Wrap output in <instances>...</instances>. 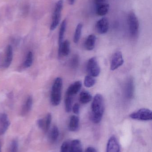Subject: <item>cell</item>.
I'll list each match as a JSON object with an SVG mask.
<instances>
[{"mask_svg": "<svg viewBox=\"0 0 152 152\" xmlns=\"http://www.w3.org/2000/svg\"><path fill=\"white\" fill-rule=\"evenodd\" d=\"M18 149V141L14 140L12 142L10 147V152H17Z\"/></svg>", "mask_w": 152, "mask_h": 152, "instance_id": "30", "label": "cell"}, {"mask_svg": "<svg viewBox=\"0 0 152 152\" xmlns=\"http://www.w3.org/2000/svg\"><path fill=\"white\" fill-rule=\"evenodd\" d=\"M68 152H83L82 145L80 141L76 139L71 141L69 151Z\"/></svg>", "mask_w": 152, "mask_h": 152, "instance_id": "19", "label": "cell"}, {"mask_svg": "<svg viewBox=\"0 0 152 152\" xmlns=\"http://www.w3.org/2000/svg\"><path fill=\"white\" fill-rule=\"evenodd\" d=\"M59 129L56 126L53 127L49 134V139L52 142H56L59 137Z\"/></svg>", "mask_w": 152, "mask_h": 152, "instance_id": "23", "label": "cell"}, {"mask_svg": "<svg viewBox=\"0 0 152 152\" xmlns=\"http://www.w3.org/2000/svg\"><path fill=\"white\" fill-rule=\"evenodd\" d=\"M134 93V80L130 77L128 80L125 86V95L128 99L133 98Z\"/></svg>", "mask_w": 152, "mask_h": 152, "instance_id": "10", "label": "cell"}, {"mask_svg": "<svg viewBox=\"0 0 152 152\" xmlns=\"http://www.w3.org/2000/svg\"><path fill=\"white\" fill-rule=\"evenodd\" d=\"M109 4L108 2L95 6L96 13L98 16H104L106 15L109 12Z\"/></svg>", "mask_w": 152, "mask_h": 152, "instance_id": "18", "label": "cell"}, {"mask_svg": "<svg viewBox=\"0 0 152 152\" xmlns=\"http://www.w3.org/2000/svg\"><path fill=\"white\" fill-rule=\"evenodd\" d=\"M34 59V55L31 51H29L27 54L26 59L23 63V67L25 68H28L32 66Z\"/></svg>", "mask_w": 152, "mask_h": 152, "instance_id": "25", "label": "cell"}, {"mask_svg": "<svg viewBox=\"0 0 152 152\" xmlns=\"http://www.w3.org/2000/svg\"><path fill=\"white\" fill-rule=\"evenodd\" d=\"M13 59V50L10 45H8L6 47L5 52V59L4 61L3 66L4 68H8L10 66Z\"/></svg>", "mask_w": 152, "mask_h": 152, "instance_id": "13", "label": "cell"}, {"mask_svg": "<svg viewBox=\"0 0 152 152\" xmlns=\"http://www.w3.org/2000/svg\"><path fill=\"white\" fill-rule=\"evenodd\" d=\"M73 113L76 114H79L80 112V105L79 104L76 103L72 107Z\"/></svg>", "mask_w": 152, "mask_h": 152, "instance_id": "31", "label": "cell"}, {"mask_svg": "<svg viewBox=\"0 0 152 152\" xmlns=\"http://www.w3.org/2000/svg\"><path fill=\"white\" fill-rule=\"evenodd\" d=\"M82 86V84L81 81H76L69 87L66 92V94L73 96L80 91Z\"/></svg>", "mask_w": 152, "mask_h": 152, "instance_id": "14", "label": "cell"}, {"mask_svg": "<svg viewBox=\"0 0 152 152\" xmlns=\"http://www.w3.org/2000/svg\"><path fill=\"white\" fill-rule=\"evenodd\" d=\"M107 2H108V0H94V4L95 6H98Z\"/></svg>", "mask_w": 152, "mask_h": 152, "instance_id": "32", "label": "cell"}, {"mask_svg": "<svg viewBox=\"0 0 152 152\" xmlns=\"http://www.w3.org/2000/svg\"><path fill=\"white\" fill-rule=\"evenodd\" d=\"M66 27H67V21L66 20H64L61 24L59 34V45L61 44L63 42L64 34L66 31Z\"/></svg>", "mask_w": 152, "mask_h": 152, "instance_id": "22", "label": "cell"}, {"mask_svg": "<svg viewBox=\"0 0 152 152\" xmlns=\"http://www.w3.org/2000/svg\"><path fill=\"white\" fill-rule=\"evenodd\" d=\"M76 0H68L69 4L70 5H73L76 2Z\"/></svg>", "mask_w": 152, "mask_h": 152, "instance_id": "35", "label": "cell"}, {"mask_svg": "<svg viewBox=\"0 0 152 152\" xmlns=\"http://www.w3.org/2000/svg\"><path fill=\"white\" fill-rule=\"evenodd\" d=\"M96 37L95 35L91 34L88 36L85 42V48L87 50H93L94 49L96 42Z\"/></svg>", "mask_w": 152, "mask_h": 152, "instance_id": "15", "label": "cell"}, {"mask_svg": "<svg viewBox=\"0 0 152 152\" xmlns=\"http://www.w3.org/2000/svg\"><path fill=\"white\" fill-rule=\"evenodd\" d=\"M124 62L123 55L121 52H116L112 56L111 62V70H115L121 66Z\"/></svg>", "mask_w": 152, "mask_h": 152, "instance_id": "7", "label": "cell"}, {"mask_svg": "<svg viewBox=\"0 0 152 152\" xmlns=\"http://www.w3.org/2000/svg\"><path fill=\"white\" fill-rule=\"evenodd\" d=\"M109 20L106 18H103L98 20L96 24L97 32L101 34H106L109 29Z\"/></svg>", "mask_w": 152, "mask_h": 152, "instance_id": "8", "label": "cell"}, {"mask_svg": "<svg viewBox=\"0 0 152 152\" xmlns=\"http://www.w3.org/2000/svg\"><path fill=\"white\" fill-rule=\"evenodd\" d=\"M70 53V43L68 40L63 41L59 46L58 54L59 57H67Z\"/></svg>", "mask_w": 152, "mask_h": 152, "instance_id": "12", "label": "cell"}, {"mask_svg": "<svg viewBox=\"0 0 152 152\" xmlns=\"http://www.w3.org/2000/svg\"><path fill=\"white\" fill-rule=\"evenodd\" d=\"M72 96L66 94L65 98V108L66 112L70 113L72 110Z\"/></svg>", "mask_w": 152, "mask_h": 152, "instance_id": "26", "label": "cell"}, {"mask_svg": "<svg viewBox=\"0 0 152 152\" xmlns=\"http://www.w3.org/2000/svg\"><path fill=\"white\" fill-rule=\"evenodd\" d=\"M94 77L88 75L86 76L84 80V85L87 88H91L95 84L96 80Z\"/></svg>", "mask_w": 152, "mask_h": 152, "instance_id": "27", "label": "cell"}, {"mask_svg": "<svg viewBox=\"0 0 152 152\" xmlns=\"http://www.w3.org/2000/svg\"><path fill=\"white\" fill-rule=\"evenodd\" d=\"M85 152H97L96 150L93 147H89L85 150Z\"/></svg>", "mask_w": 152, "mask_h": 152, "instance_id": "34", "label": "cell"}, {"mask_svg": "<svg viewBox=\"0 0 152 152\" xmlns=\"http://www.w3.org/2000/svg\"><path fill=\"white\" fill-rule=\"evenodd\" d=\"M105 110L104 99L101 94L95 95L91 105V118L95 124L100 123L102 119Z\"/></svg>", "mask_w": 152, "mask_h": 152, "instance_id": "1", "label": "cell"}, {"mask_svg": "<svg viewBox=\"0 0 152 152\" xmlns=\"http://www.w3.org/2000/svg\"><path fill=\"white\" fill-rule=\"evenodd\" d=\"M107 152H120L119 144L115 137H111L109 139L107 143Z\"/></svg>", "mask_w": 152, "mask_h": 152, "instance_id": "11", "label": "cell"}, {"mask_svg": "<svg viewBox=\"0 0 152 152\" xmlns=\"http://www.w3.org/2000/svg\"><path fill=\"white\" fill-rule=\"evenodd\" d=\"M130 117L133 119L140 121H151L152 119V111L149 109L142 108L131 113Z\"/></svg>", "mask_w": 152, "mask_h": 152, "instance_id": "5", "label": "cell"}, {"mask_svg": "<svg viewBox=\"0 0 152 152\" xmlns=\"http://www.w3.org/2000/svg\"><path fill=\"white\" fill-rule=\"evenodd\" d=\"M79 100L81 104H87L92 101V95L88 91H82L79 95Z\"/></svg>", "mask_w": 152, "mask_h": 152, "instance_id": "20", "label": "cell"}, {"mask_svg": "<svg viewBox=\"0 0 152 152\" xmlns=\"http://www.w3.org/2000/svg\"><path fill=\"white\" fill-rule=\"evenodd\" d=\"M129 34L132 38L138 36L139 30V22L138 18L134 12H130L128 17Z\"/></svg>", "mask_w": 152, "mask_h": 152, "instance_id": "3", "label": "cell"}, {"mask_svg": "<svg viewBox=\"0 0 152 152\" xmlns=\"http://www.w3.org/2000/svg\"><path fill=\"white\" fill-rule=\"evenodd\" d=\"M62 88V79L58 77L55 79L54 82L51 92V103L53 106H58L60 103Z\"/></svg>", "mask_w": 152, "mask_h": 152, "instance_id": "2", "label": "cell"}, {"mask_svg": "<svg viewBox=\"0 0 152 152\" xmlns=\"http://www.w3.org/2000/svg\"><path fill=\"white\" fill-rule=\"evenodd\" d=\"M83 25L82 23H79L78 24L75 30V34H74L73 41L75 43H77L79 42L81 37V34H82V29H83Z\"/></svg>", "mask_w": 152, "mask_h": 152, "instance_id": "24", "label": "cell"}, {"mask_svg": "<svg viewBox=\"0 0 152 152\" xmlns=\"http://www.w3.org/2000/svg\"><path fill=\"white\" fill-rule=\"evenodd\" d=\"M87 71L89 75L97 77L101 73V68L96 58H92L89 59L87 64Z\"/></svg>", "mask_w": 152, "mask_h": 152, "instance_id": "6", "label": "cell"}, {"mask_svg": "<svg viewBox=\"0 0 152 152\" xmlns=\"http://www.w3.org/2000/svg\"><path fill=\"white\" fill-rule=\"evenodd\" d=\"M10 122L7 114L4 113L0 114V135H2L7 131Z\"/></svg>", "mask_w": 152, "mask_h": 152, "instance_id": "9", "label": "cell"}, {"mask_svg": "<svg viewBox=\"0 0 152 152\" xmlns=\"http://www.w3.org/2000/svg\"><path fill=\"white\" fill-rule=\"evenodd\" d=\"M79 119L78 116L73 115L70 117L69 123L68 128L70 131H76L79 127Z\"/></svg>", "mask_w": 152, "mask_h": 152, "instance_id": "17", "label": "cell"}, {"mask_svg": "<svg viewBox=\"0 0 152 152\" xmlns=\"http://www.w3.org/2000/svg\"><path fill=\"white\" fill-rule=\"evenodd\" d=\"M52 121V115L51 113H49L46 115L45 118L43 119V128L42 130L46 133L49 130L51 126Z\"/></svg>", "mask_w": 152, "mask_h": 152, "instance_id": "21", "label": "cell"}, {"mask_svg": "<svg viewBox=\"0 0 152 152\" xmlns=\"http://www.w3.org/2000/svg\"><path fill=\"white\" fill-rule=\"evenodd\" d=\"M37 125L38 127L41 129H43V119H39L37 121Z\"/></svg>", "mask_w": 152, "mask_h": 152, "instance_id": "33", "label": "cell"}, {"mask_svg": "<svg viewBox=\"0 0 152 152\" xmlns=\"http://www.w3.org/2000/svg\"><path fill=\"white\" fill-rule=\"evenodd\" d=\"M0 152H1V142H0Z\"/></svg>", "mask_w": 152, "mask_h": 152, "instance_id": "36", "label": "cell"}, {"mask_svg": "<svg viewBox=\"0 0 152 152\" xmlns=\"http://www.w3.org/2000/svg\"><path fill=\"white\" fill-rule=\"evenodd\" d=\"M63 6V0H59L55 5L54 11L51 24L50 26V29L52 31L54 30L59 24L61 19L62 12Z\"/></svg>", "mask_w": 152, "mask_h": 152, "instance_id": "4", "label": "cell"}, {"mask_svg": "<svg viewBox=\"0 0 152 152\" xmlns=\"http://www.w3.org/2000/svg\"><path fill=\"white\" fill-rule=\"evenodd\" d=\"M33 105V99L32 96H29L22 106L21 109V114L22 116H25L32 109Z\"/></svg>", "mask_w": 152, "mask_h": 152, "instance_id": "16", "label": "cell"}, {"mask_svg": "<svg viewBox=\"0 0 152 152\" xmlns=\"http://www.w3.org/2000/svg\"><path fill=\"white\" fill-rule=\"evenodd\" d=\"M79 63V56L77 54H75L71 58L70 61V66L71 68L76 69L78 66Z\"/></svg>", "mask_w": 152, "mask_h": 152, "instance_id": "28", "label": "cell"}, {"mask_svg": "<svg viewBox=\"0 0 152 152\" xmlns=\"http://www.w3.org/2000/svg\"><path fill=\"white\" fill-rule=\"evenodd\" d=\"M70 142L68 141L64 142L62 145L60 152H68L70 147Z\"/></svg>", "mask_w": 152, "mask_h": 152, "instance_id": "29", "label": "cell"}]
</instances>
